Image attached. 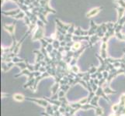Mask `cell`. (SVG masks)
<instances>
[{
	"label": "cell",
	"instance_id": "1",
	"mask_svg": "<svg viewBox=\"0 0 125 116\" xmlns=\"http://www.w3.org/2000/svg\"><path fill=\"white\" fill-rule=\"evenodd\" d=\"M102 9V7L100 8V7H99V8H96V9H92V10H90V11L86 14V16L88 17V18H90L91 16H96L97 13H99V10Z\"/></svg>",
	"mask_w": 125,
	"mask_h": 116
},
{
	"label": "cell",
	"instance_id": "2",
	"mask_svg": "<svg viewBox=\"0 0 125 116\" xmlns=\"http://www.w3.org/2000/svg\"><path fill=\"white\" fill-rule=\"evenodd\" d=\"M43 35H44V30L41 29V28H39V29L36 31L35 34H34L33 40H37V39H40L41 37H43Z\"/></svg>",
	"mask_w": 125,
	"mask_h": 116
},
{
	"label": "cell",
	"instance_id": "3",
	"mask_svg": "<svg viewBox=\"0 0 125 116\" xmlns=\"http://www.w3.org/2000/svg\"><path fill=\"white\" fill-rule=\"evenodd\" d=\"M13 99L17 101H22L24 100V96L20 94H16L13 95Z\"/></svg>",
	"mask_w": 125,
	"mask_h": 116
},
{
	"label": "cell",
	"instance_id": "4",
	"mask_svg": "<svg viewBox=\"0 0 125 116\" xmlns=\"http://www.w3.org/2000/svg\"><path fill=\"white\" fill-rule=\"evenodd\" d=\"M4 28L6 29V30L9 31V33H13L15 31V25H11V26H6V25H4Z\"/></svg>",
	"mask_w": 125,
	"mask_h": 116
},
{
	"label": "cell",
	"instance_id": "5",
	"mask_svg": "<svg viewBox=\"0 0 125 116\" xmlns=\"http://www.w3.org/2000/svg\"><path fill=\"white\" fill-rule=\"evenodd\" d=\"M117 9L118 10V13H119V19H120L123 13L124 12V8H117Z\"/></svg>",
	"mask_w": 125,
	"mask_h": 116
},
{
	"label": "cell",
	"instance_id": "6",
	"mask_svg": "<svg viewBox=\"0 0 125 116\" xmlns=\"http://www.w3.org/2000/svg\"><path fill=\"white\" fill-rule=\"evenodd\" d=\"M19 11H20V10H19V9H17V10H16V11H14V12H3V13L6 14V15H8V16H14L16 13H18V12H19Z\"/></svg>",
	"mask_w": 125,
	"mask_h": 116
},
{
	"label": "cell",
	"instance_id": "7",
	"mask_svg": "<svg viewBox=\"0 0 125 116\" xmlns=\"http://www.w3.org/2000/svg\"><path fill=\"white\" fill-rule=\"evenodd\" d=\"M80 47H81V43H79V42H76L73 45V49L74 50H78L79 48H80Z\"/></svg>",
	"mask_w": 125,
	"mask_h": 116
},
{
	"label": "cell",
	"instance_id": "8",
	"mask_svg": "<svg viewBox=\"0 0 125 116\" xmlns=\"http://www.w3.org/2000/svg\"><path fill=\"white\" fill-rule=\"evenodd\" d=\"M23 17H25V13H24L23 12H21L18 16H16L15 18L16 19H20V18H23Z\"/></svg>",
	"mask_w": 125,
	"mask_h": 116
},
{
	"label": "cell",
	"instance_id": "9",
	"mask_svg": "<svg viewBox=\"0 0 125 116\" xmlns=\"http://www.w3.org/2000/svg\"><path fill=\"white\" fill-rule=\"evenodd\" d=\"M110 116H117V115H110Z\"/></svg>",
	"mask_w": 125,
	"mask_h": 116
}]
</instances>
